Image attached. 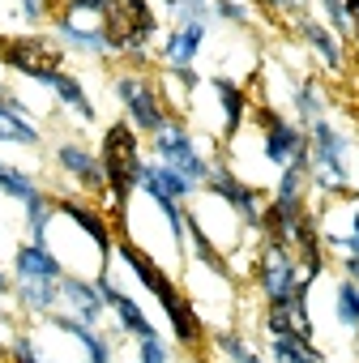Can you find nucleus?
I'll return each instance as SVG.
<instances>
[{
	"label": "nucleus",
	"mask_w": 359,
	"mask_h": 363,
	"mask_svg": "<svg viewBox=\"0 0 359 363\" xmlns=\"http://www.w3.org/2000/svg\"><path fill=\"white\" fill-rule=\"evenodd\" d=\"M56 35H60V43L65 48H73V52H82V56H111V43H107V35L103 30H90V26H82L73 13H56Z\"/></svg>",
	"instance_id": "nucleus-19"
},
{
	"label": "nucleus",
	"mask_w": 359,
	"mask_h": 363,
	"mask_svg": "<svg viewBox=\"0 0 359 363\" xmlns=\"http://www.w3.org/2000/svg\"><path fill=\"white\" fill-rule=\"evenodd\" d=\"M107 0H65V13H103Z\"/></svg>",
	"instance_id": "nucleus-37"
},
{
	"label": "nucleus",
	"mask_w": 359,
	"mask_h": 363,
	"mask_svg": "<svg viewBox=\"0 0 359 363\" xmlns=\"http://www.w3.org/2000/svg\"><path fill=\"white\" fill-rule=\"evenodd\" d=\"M206 189L223 201V206H231L253 231H261V218H265V201H261V193L253 189V184H244V179L227 167V162H214L210 167V179H206Z\"/></svg>",
	"instance_id": "nucleus-10"
},
{
	"label": "nucleus",
	"mask_w": 359,
	"mask_h": 363,
	"mask_svg": "<svg viewBox=\"0 0 359 363\" xmlns=\"http://www.w3.org/2000/svg\"><path fill=\"white\" fill-rule=\"evenodd\" d=\"M162 5L175 13V22H210L214 18L210 0H162Z\"/></svg>",
	"instance_id": "nucleus-28"
},
{
	"label": "nucleus",
	"mask_w": 359,
	"mask_h": 363,
	"mask_svg": "<svg viewBox=\"0 0 359 363\" xmlns=\"http://www.w3.org/2000/svg\"><path fill=\"white\" fill-rule=\"evenodd\" d=\"M56 218V201L48 193H39L35 201H26V231H31V244H48V223Z\"/></svg>",
	"instance_id": "nucleus-27"
},
{
	"label": "nucleus",
	"mask_w": 359,
	"mask_h": 363,
	"mask_svg": "<svg viewBox=\"0 0 359 363\" xmlns=\"http://www.w3.org/2000/svg\"><path fill=\"white\" fill-rule=\"evenodd\" d=\"M0 320H5V312H0Z\"/></svg>",
	"instance_id": "nucleus-43"
},
{
	"label": "nucleus",
	"mask_w": 359,
	"mask_h": 363,
	"mask_svg": "<svg viewBox=\"0 0 359 363\" xmlns=\"http://www.w3.org/2000/svg\"><path fill=\"white\" fill-rule=\"evenodd\" d=\"M56 167L73 179L77 189H90V193H99V189H107V175H103V158L94 154V150H86V145H77V141H60L56 145Z\"/></svg>",
	"instance_id": "nucleus-12"
},
{
	"label": "nucleus",
	"mask_w": 359,
	"mask_h": 363,
	"mask_svg": "<svg viewBox=\"0 0 359 363\" xmlns=\"http://www.w3.org/2000/svg\"><path fill=\"white\" fill-rule=\"evenodd\" d=\"M257 124H261V158L270 167L282 171L287 162H295V158L308 154V128L304 124L282 120L274 107H257Z\"/></svg>",
	"instance_id": "nucleus-8"
},
{
	"label": "nucleus",
	"mask_w": 359,
	"mask_h": 363,
	"mask_svg": "<svg viewBox=\"0 0 359 363\" xmlns=\"http://www.w3.org/2000/svg\"><path fill=\"white\" fill-rule=\"evenodd\" d=\"M52 9H56V0H22V5H18V13H22L26 26H43L52 18Z\"/></svg>",
	"instance_id": "nucleus-35"
},
{
	"label": "nucleus",
	"mask_w": 359,
	"mask_h": 363,
	"mask_svg": "<svg viewBox=\"0 0 359 363\" xmlns=\"http://www.w3.org/2000/svg\"><path fill=\"white\" fill-rule=\"evenodd\" d=\"M342 257H359V201H355V210H350V231L346 235H325Z\"/></svg>",
	"instance_id": "nucleus-34"
},
{
	"label": "nucleus",
	"mask_w": 359,
	"mask_h": 363,
	"mask_svg": "<svg viewBox=\"0 0 359 363\" xmlns=\"http://www.w3.org/2000/svg\"><path fill=\"white\" fill-rule=\"evenodd\" d=\"M137 363H171V350L167 342L154 333V337H137Z\"/></svg>",
	"instance_id": "nucleus-33"
},
{
	"label": "nucleus",
	"mask_w": 359,
	"mask_h": 363,
	"mask_svg": "<svg viewBox=\"0 0 359 363\" xmlns=\"http://www.w3.org/2000/svg\"><path fill=\"white\" fill-rule=\"evenodd\" d=\"M141 189L150 193V201H162V197H167V201H184V197H193L201 184H193L189 175H180L175 167H167V162L154 158V162L141 167Z\"/></svg>",
	"instance_id": "nucleus-17"
},
{
	"label": "nucleus",
	"mask_w": 359,
	"mask_h": 363,
	"mask_svg": "<svg viewBox=\"0 0 359 363\" xmlns=\"http://www.w3.org/2000/svg\"><path fill=\"white\" fill-rule=\"evenodd\" d=\"M99 158H103V175H107V189H111V197H116V210H124L128 197H133V189H141V167H145L137 128H133L128 120L107 124V133H103V154H99Z\"/></svg>",
	"instance_id": "nucleus-2"
},
{
	"label": "nucleus",
	"mask_w": 359,
	"mask_h": 363,
	"mask_svg": "<svg viewBox=\"0 0 359 363\" xmlns=\"http://www.w3.org/2000/svg\"><path fill=\"white\" fill-rule=\"evenodd\" d=\"M342 265H346V278L359 282V257H342Z\"/></svg>",
	"instance_id": "nucleus-40"
},
{
	"label": "nucleus",
	"mask_w": 359,
	"mask_h": 363,
	"mask_svg": "<svg viewBox=\"0 0 359 363\" xmlns=\"http://www.w3.org/2000/svg\"><path fill=\"white\" fill-rule=\"evenodd\" d=\"M295 30H299L304 48L316 52V60H321L329 73H342V65H346V56H342V39H338L325 22H316V18L304 9V13H295Z\"/></svg>",
	"instance_id": "nucleus-13"
},
{
	"label": "nucleus",
	"mask_w": 359,
	"mask_h": 363,
	"mask_svg": "<svg viewBox=\"0 0 359 363\" xmlns=\"http://www.w3.org/2000/svg\"><path fill=\"white\" fill-rule=\"evenodd\" d=\"M291 9H295V13H304V9H308V0H291Z\"/></svg>",
	"instance_id": "nucleus-42"
},
{
	"label": "nucleus",
	"mask_w": 359,
	"mask_h": 363,
	"mask_svg": "<svg viewBox=\"0 0 359 363\" xmlns=\"http://www.w3.org/2000/svg\"><path fill=\"white\" fill-rule=\"evenodd\" d=\"M346 9H350V39L359 48V0H346Z\"/></svg>",
	"instance_id": "nucleus-38"
},
{
	"label": "nucleus",
	"mask_w": 359,
	"mask_h": 363,
	"mask_svg": "<svg viewBox=\"0 0 359 363\" xmlns=\"http://www.w3.org/2000/svg\"><path fill=\"white\" fill-rule=\"evenodd\" d=\"M325 107H329L325 86H321L316 77H304V82L295 86V111H299V124L312 128L316 120H325Z\"/></svg>",
	"instance_id": "nucleus-23"
},
{
	"label": "nucleus",
	"mask_w": 359,
	"mask_h": 363,
	"mask_svg": "<svg viewBox=\"0 0 359 363\" xmlns=\"http://www.w3.org/2000/svg\"><path fill=\"white\" fill-rule=\"evenodd\" d=\"M350 137L338 133L329 120H316L308 128V189L316 193H346L350 171H346Z\"/></svg>",
	"instance_id": "nucleus-3"
},
{
	"label": "nucleus",
	"mask_w": 359,
	"mask_h": 363,
	"mask_svg": "<svg viewBox=\"0 0 359 363\" xmlns=\"http://www.w3.org/2000/svg\"><path fill=\"white\" fill-rule=\"evenodd\" d=\"M214 342H219V350H223L231 363H265V359H261L244 337H236V333H214Z\"/></svg>",
	"instance_id": "nucleus-31"
},
{
	"label": "nucleus",
	"mask_w": 359,
	"mask_h": 363,
	"mask_svg": "<svg viewBox=\"0 0 359 363\" xmlns=\"http://www.w3.org/2000/svg\"><path fill=\"white\" fill-rule=\"evenodd\" d=\"M94 282H99V291H103V299H107V308L116 312V320H120V329H124V333H133V337H154V333H158V329L150 325L145 308H141L137 299H128L120 286H111L107 269H103V274H94Z\"/></svg>",
	"instance_id": "nucleus-16"
},
{
	"label": "nucleus",
	"mask_w": 359,
	"mask_h": 363,
	"mask_svg": "<svg viewBox=\"0 0 359 363\" xmlns=\"http://www.w3.org/2000/svg\"><path fill=\"white\" fill-rule=\"evenodd\" d=\"M0 65L9 73H22V77L39 82L48 69H60V52L43 35H9V39H0Z\"/></svg>",
	"instance_id": "nucleus-9"
},
{
	"label": "nucleus",
	"mask_w": 359,
	"mask_h": 363,
	"mask_svg": "<svg viewBox=\"0 0 359 363\" xmlns=\"http://www.w3.org/2000/svg\"><path fill=\"white\" fill-rule=\"evenodd\" d=\"M210 86H214V94H219V107H223V141H231V137L240 133L244 116H248V90L236 86L231 77H214Z\"/></svg>",
	"instance_id": "nucleus-21"
},
{
	"label": "nucleus",
	"mask_w": 359,
	"mask_h": 363,
	"mask_svg": "<svg viewBox=\"0 0 359 363\" xmlns=\"http://www.w3.org/2000/svg\"><path fill=\"white\" fill-rule=\"evenodd\" d=\"M56 214L73 218V223L90 235V244L99 248V257H103V261L111 257V227H107V218H103V214H94L90 206H82V201H73V197H56Z\"/></svg>",
	"instance_id": "nucleus-18"
},
{
	"label": "nucleus",
	"mask_w": 359,
	"mask_h": 363,
	"mask_svg": "<svg viewBox=\"0 0 359 363\" xmlns=\"http://www.w3.org/2000/svg\"><path fill=\"white\" fill-rule=\"evenodd\" d=\"M312 282H316V278H312V274H304L299 257H295L287 244L265 240V252H261V261H257V286L265 291V299H270V303L308 299V286H312Z\"/></svg>",
	"instance_id": "nucleus-5"
},
{
	"label": "nucleus",
	"mask_w": 359,
	"mask_h": 363,
	"mask_svg": "<svg viewBox=\"0 0 359 363\" xmlns=\"http://www.w3.org/2000/svg\"><path fill=\"white\" fill-rule=\"evenodd\" d=\"M9 291H13V282H9V274H5V269H0V299H5Z\"/></svg>",
	"instance_id": "nucleus-41"
},
{
	"label": "nucleus",
	"mask_w": 359,
	"mask_h": 363,
	"mask_svg": "<svg viewBox=\"0 0 359 363\" xmlns=\"http://www.w3.org/2000/svg\"><path fill=\"white\" fill-rule=\"evenodd\" d=\"M9 363H48V359L35 350V342H31L26 333H18V337L9 342Z\"/></svg>",
	"instance_id": "nucleus-36"
},
{
	"label": "nucleus",
	"mask_w": 359,
	"mask_h": 363,
	"mask_svg": "<svg viewBox=\"0 0 359 363\" xmlns=\"http://www.w3.org/2000/svg\"><path fill=\"white\" fill-rule=\"evenodd\" d=\"M333 316H338V325L359 329V282L355 278L338 282V291H333Z\"/></svg>",
	"instance_id": "nucleus-26"
},
{
	"label": "nucleus",
	"mask_w": 359,
	"mask_h": 363,
	"mask_svg": "<svg viewBox=\"0 0 359 363\" xmlns=\"http://www.w3.org/2000/svg\"><path fill=\"white\" fill-rule=\"evenodd\" d=\"M60 303H65L69 316H77L82 325H99V320H103V308H107L99 282H86V278H77V274H65V278H60Z\"/></svg>",
	"instance_id": "nucleus-14"
},
{
	"label": "nucleus",
	"mask_w": 359,
	"mask_h": 363,
	"mask_svg": "<svg viewBox=\"0 0 359 363\" xmlns=\"http://www.w3.org/2000/svg\"><path fill=\"white\" fill-rule=\"evenodd\" d=\"M321 13H325V26L338 39H350V9H346V0H321Z\"/></svg>",
	"instance_id": "nucleus-32"
},
{
	"label": "nucleus",
	"mask_w": 359,
	"mask_h": 363,
	"mask_svg": "<svg viewBox=\"0 0 359 363\" xmlns=\"http://www.w3.org/2000/svg\"><path fill=\"white\" fill-rule=\"evenodd\" d=\"M270 354L274 363H321L312 337H299V333H270Z\"/></svg>",
	"instance_id": "nucleus-24"
},
{
	"label": "nucleus",
	"mask_w": 359,
	"mask_h": 363,
	"mask_svg": "<svg viewBox=\"0 0 359 363\" xmlns=\"http://www.w3.org/2000/svg\"><path fill=\"white\" fill-rule=\"evenodd\" d=\"M116 99L124 103L128 124H133L137 133H158V128L171 120L167 107H162L158 86H154L145 73H124V77H116Z\"/></svg>",
	"instance_id": "nucleus-7"
},
{
	"label": "nucleus",
	"mask_w": 359,
	"mask_h": 363,
	"mask_svg": "<svg viewBox=\"0 0 359 363\" xmlns=\"http://www.w3.org/2000/svg\"><path fill=\"white\" fill-rule=\"evenodd\" d=\"M257 5H265V9H274V13H295L291 0H257Z\"/></svg>",
	"instance_id": "nucleus-39"
},
{
	"label": "nucleus",
	"mask_w": 359,
	"mask_h": 363,
	"mask_svg": "<svg viewBox=\"0 0 359 363\" xmlns=\"http://www.w3.org/2000/svg\"><path fill=\"white\" fill-rule=\"evenodd\" d=\"M210 5H214V18H223V22H231V26H248V22L257 18L253 0H210Z\"/></svg>",
	"instance_id": "nucleus-29"
},
{
	"label": "nucleus",
	"mask_w": 359,
	"mask_h": 363,
	"mask_svg": "<svg viewBox=\"0 0 359 363\" xmlns=\"http://www.w3.org/2000/svg\"><path fill=\"white\" fill-rule=\"evenodd\" d=\"M0 350H5V346H0Z\"/></svg>",
	"instance_id": "nucleus-44"
},
{
	"label": "nucleus",
	"mask_w": 359,
	"mask_h": 363,
	"mask_svg": "<svg viewBox=\"0 0 359 363\" xmlns=\"http://www.w3.org/2000/svg\"><path fill=\"white\" fill-rule=\"evenodd\" d=\"M39 86H48L69 111H77L82 120H94V103H90V94H86V86L73 77V73H65V69H48L43 77H39Z\"/></svg>",
	"instance_id": "nucleus-20"
},
{
	"label": "nucleus",
	"mask_w": 359,
	"mask_h": 363,
	"mask_svg": "<svg viewBox=\"0 0 359 363\" xmlns=\"http://www.w3.org/2000/svg\"><path fill=\"white\" fill-rule=\"evenodd\" d=\"M150 150H154V158H158V162L175 167L180 175H189L193 184H206V179H210V167H214V162L197 150L193 133L180 124V120H167L158 133H150Z\"/></svg>",
	"instance_id": "nucleus-6"
},
{
	"label": "nucleus",
	"mask_w": 359,
	"mask_h": 363,
	"mask_svg": "<svg viewBox=\"0 0 359 363\" xmlns=\"http://www.w3.org/2000/svg\"><path fill=\"white\" fill-rule=\"evenodd\" d=\"M65 265L48 244H22L13 252V286H60Z\"/></svg>",
	"instance_id": "nucleus-11"
},
{
	"label": "nucleus",
	"mask_w": 359,
	"mask_h": 363,
	"mask_svg": "<svg viewBox=\"0 0 359 363\" xmlns=\"http://www.w3.org/2000/svg\"><path fill=\"white\" fill-rule=\"evenodd\" d=\"M0 145H39V128L31 116L13 111L9 103H0Z\"/></svg>",
	"instance_id": "nucleus-25"
},
{
	"label": "nucleus",
	"mask_w": 359,
	"mask_h": 363,
	"mask_svg": "<svg viewBox=\"0 0 359 363\" xmlns=\"http://www.w3.org/2000/svg\"><path fill=\"white\" fill-rule=\"evenodd\" d=\"M116 252L124 257V265L133 269V278H137V282H141V286L158 299V303H162V312H167V320H171V329H175L180 346H189V350H193V346H201L206 325H201L197 308H193L184 295H180V291H175V282H171V278H167V274H162V269H158V265H154V261L137 248V244H128V240H124V244H116Z\"/></svg>",
	"instance_id": "nucleus-1"
},
{
	"label": "nucleus",
	"mask_w": 359,
	"mask_h": 363,
	"mask_svg": "<svg viewBox=\"0 0 359 363\" xmlns=\"http://www.w3.org/2000/svg\"><path fill=\"white\" fill-rule=\"evenodd\" d=\"M154 206H158V214L167 218V227H171V235H175V252H180V248H184V240H189V214L180 210V201H167V197L154 201Z\"/></svg>",
	"instance_id": "nucleus-30"
},
{
	"label": "nucleus",
	"mask_w": 359,
	"mask_h": 363,
	"mask_svg": "<svg viewBox=\"0 0 359 363\" xmlns=\"http://www.w3.org/2000/svg\"><path fill=\"white\" fill-rule=\"evenodd\" d=\"M206 35H210V22H175V26L167 30V39H162V60H167V69H193V60H197Z\"/></svg>",
	"instance_id": "nucleus-15"
},
{
	"label": "nucleus",
	"mask_w": 359,
	"mask_h": 363,
	"mask_svg": "<svg viewBox=\"0 0 359 363\" xmlns=\"http://www.w3.org/2000/svg\"><path fill=\"white\" fill-rule=\"evenodd\" d=\"M0 193H5L9 201H18V206H26V201H35L43 189H39V179H35L26 167H13V162L0 158Z\"/></svg>",
	"instance_id": "nucleus-22"
},
{
	"label": "nucleus",
	"mask_w": 359,
	"mask_h": 363,
	"mask_svg": "<svg viewBox=\"0 0 359 363\" xmlns=\"http://www.w3.org/2000/svg\"><path fill=\"white\" fill-rule=\"evenodd\" d=\"M103 35L111 43V56H145V48L158 35V13L145 0H107Z\"/></svg>",
	"instance_id": "nucleus-4"
}]
</instances>
